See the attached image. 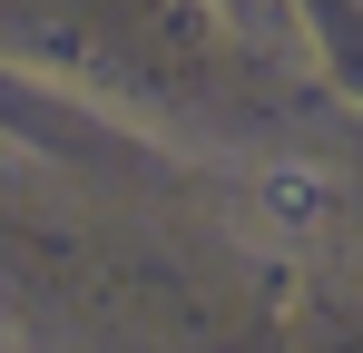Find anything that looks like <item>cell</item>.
<instances>
[{
	"mask_svg": "<svg viewBox=\"0 0 363 353\" xmlns=\"http://www.w3.org/2000/svg\"><path fill=\"white\" fill-rule=\"evenodd\" d=\"M265 216L314 226V216H324V176H314V167H275V176H265Z\"/></svg>",
	"mask_w": 363,
	"mask_h": 353,
	"instance_id": "1",
	"label": "cell"
}]
</instances>
